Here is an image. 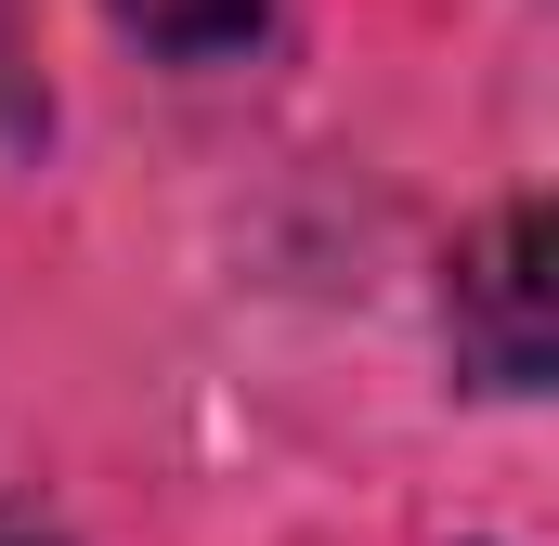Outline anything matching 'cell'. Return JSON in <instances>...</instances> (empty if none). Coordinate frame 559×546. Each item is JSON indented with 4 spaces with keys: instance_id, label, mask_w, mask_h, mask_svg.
Here are the masks:
<instances>
[{
    "instance_id": "1",
    "label": "cell",
    "mask_w": 559,
    "mask_h": 546,
    "mask_svg": "<svg viewBox=\"0 0 559 546\" xmlns=\"http://www.w3.org/2000/svg\"><path fill=\"white\" fill-rule=\"evenodd\" d=\"M559 235H547V195H508V209H481L468 235H455V261H442V352H455V378L468 391H547L559 365Z\"/></svg>"
},
{
    "instance_id": "2",
    "label": "cell",
    "mask_w": 559,
    "mask_h": 546,
    "mask_svg": "<svg viewBox=\"0 0 559 546\" xmlns=\"http://www.w3.org/2000/svg\"><path fill=\"white\" fill-rule=\"evenodd\" d=\"M105 13H118V39H143L156 66H248L274 39L286 0H105Z\"/></svg>"
},
{
    "instance_id": "3",
    "label": "cell",
    "mask_w": 559,
    "mask_h": 546,
    "mask_svg": "<svg viewBox=\"0 0 559 546\" xmlns=\"http://www.w3.org/2000/svg\"><path fill=\"white\" fill-rule=\"evenodd\" d=\"M0 546H66V534H52L39 508H0Z\"/></svg>"
}]
</instances>
